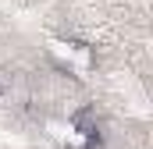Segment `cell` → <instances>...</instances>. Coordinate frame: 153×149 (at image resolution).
<instances>
[{
  "label": "cell",
  "mask_w": 153,
  "mask_h": 149,
  "mask_svg": "<svg viewBox=\"0 0 153 149\" xmlns=\"http://www.w3.org/2000/svg\"><path fill=\"white\" fill-rule=\"evenodd\" d=\"M7 89H11V71H4V68H0V96H4Z\"/></svg>",
  "instance_id": "cell-3"
},
{
  "label": "cell",
  "mask_w": 153,
  "mask_h": 149,
  "mask_svg": "<svg viewBox=\"0 0 153 149\" xmlns=\"http://www.w3.org/2000/svg\"><path fill=\"white\" fill-rule=\"evenodd\" d=\"M50 53L71 71H89L93 68V50L85 43H75V39H50Z\"/></svg>",
  "instance_id": "cell-1"
},
{
  "label": "cell",
  "mask_w": 153,
  "mask_h": 149,
  "mask_svg": "<svg viewBox=\"0 0 153 149\" xmlns=\"http://www.w3.org/2000/svg\"><path fill=\"white\" fill-rule=\"evenodd\" d=\"M71 131H75L78 149H100V124H96V110L93 107H82L71 117Z\"/></svg>",
  "instance_id": "cell-2"
}]
</instances>
